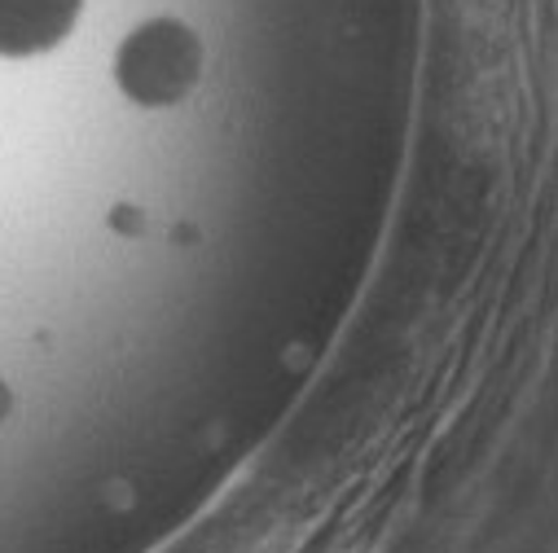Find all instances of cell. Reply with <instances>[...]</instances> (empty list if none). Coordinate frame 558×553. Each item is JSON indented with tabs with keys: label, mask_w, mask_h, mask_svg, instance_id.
<instances>
[{
	"label": "cell",
	"mask_w": 558,
	"mask_h": 553,
	"mask_svg": "<svg viewBox=\"0 0 558 553\" xmlns=\"http://www.w3.org/2000/svg\"><path fill=\"white\" fill-rule=\"evenodd\" d=\"M203 40L181 19H150L114 49V84L132 106H181L203 79Z\"/></svg>",
	"instance_id": "1"
},
{
	"label": "cell",
	"mask_w": 558,
	"mask_h": 553,
	"mask_svg": "<svg viewBox=\"0 0 558 553\" xmlns=\"http://www.w3.org/2000/svg\"><path fill=\"white\" fill-rule=\"evenodd\" d=\"M84 0H0V58H40L80 23Z\"/></svg>",
	"instance_id": "2"
},
{
	"label": "cell",
	"mask_w": 558,
	"mask_h": 553,
	"mask_svg": "<svg viewBox=\"0 0 558 553\" xmlns=\"http://www.w3.org/2000/svg\"><path fill=\"white\" fill-rule=\"evenodd\" d=\"M10 413H14V391L5 386V378H0V422H5Z\"/></svg>",
	"instance_id": "3"
}]
</instances>
